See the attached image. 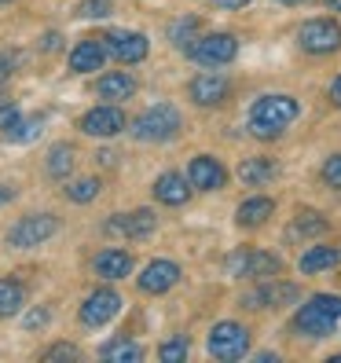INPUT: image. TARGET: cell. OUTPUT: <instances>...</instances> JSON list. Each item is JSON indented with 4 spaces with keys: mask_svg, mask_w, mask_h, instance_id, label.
I'll return each instance as SVG.
<instances>
[{
    "mask_svg": "<svg viewBox=\"0 0 341 363\" xmlns=\"http://www.w3.org/2000/svg\"><path fill=\"white\" fill-rule=\"evenodd\" d=\"M15 52H0V81H4V77H11V70H15Z\"/></svg>",
    "mask_w": 341,
    "mask_h": 363,
    "instance_id": "obj_37",
    "label": "cell"
},
{
    "mask_svg": "<svg viewBox=\"0 0 341 363\" xmlns=\"http://www.w3.org/2000/svg\"><path fill=\"white\" fill-rule=\"evenodd\" d=\"M213 4H217V8H246L250 0H213Z\"/></svg>",
    "mask_w": 341,
    "mask_h": 363,
    "instance_id": "obj_40",
    "label": "cell"
},
{
    "mask_svg": "<svg viewBox=\"0 0 341 363\" xmlns=\"http://www.w3.org/2000/svg\"><path fill=\"white\" fill-rule=\"evenodd\" d=\"M81 356V349L77 345H67V341H62V345H52L48 352H45V359L52 363V359H77Z\"/></svg>",
    "mask_w": 341,
    "mask_h": 363,
    "instance_id": "obj_35",
    "label": "cell"
},
{
    "mask_svg": "<svg viewBox=\"0 0 341 363\" xmlns=\"http://www.w3.org/2000/svg\"><path fill=\"white\" fill-rule=\"evenodd\" d=\"M187 180H191V187H199V191H220L228 184V169L213 155H199V158H191V165H187Z\"/></svg>",
    "mask_w": 341,
    "mask_h": 363,
    "instance_id": "obj_13",
    "label": "cell"
},
{
    "mask_svg": "<svg viewBox=\"0 0 341 363\" xmlns=\"http://www.w3.org/2000/svg\"><path fill=\"white\" fill-rule=\"evenodd\" d=\"M158 228V217L151 209H136V213H118L106 220V235H125V239H147Z\"/></svg>",
    "mask_w": 341,
    "mask_h": 363,
    "instance_id": "obj_12",
    "label": "cell"
},
{
    "mask_svg": "<svg viewBox=\"0 0 341 363\" xmlns=\"http://www.w3.org/2000/svg\"><path fill=\"white\" fill-rule=\"evenodd\" d=\"M133 92H136V77H133V74H121V70L99 77V84H96V96H99V99H111V103L129 99Z\"/></svg>",
    "mask_w": 341,
    "mask_h": 363,
    "instance_id": "obj_20",
    "label": "cell"
},
{
    "mask_svg": "<svg viewBox=\"0 0 341 363\" xmlns=\"http://www.w3.org/2000/svg\"><path fill=\"white\" fill-rule=\"evenodd\" d=\"M180 111L177 106H169V103H158L151 106V111H143L136 121H133V136L143 140V143H165V140H173L180 133Z\"/></svg>",
    "mask_w": 341,
    "mask_h": 363,
    "instance_id": "obj_2",
    "label": "cell"
},
{
    "mask_svg": "<svg viewBox=\"0 0 341 363\" xmlns=\"http://www.w3.org/2000/svg\"><path fill=\"white\" fill-rule=\"evenodd\" d=\"M103 62H106V45H103V37H84V40H77V48L70 52V70H74V74L103 70Z\"/></svg>",
    "mask_w": 341,
    "mask_h": 363,
    "instance_id": "obj_16",
    "label": "cell"
},
{
    "mask_svg": "<svg viewBox=\"0 0 341 363\" xmlns=\"http://www.w3.org/2000/svg\"><path fill=\"white\" fill-rule=\"evenodd\" d=\"M48 319H52V312H48V308H33V312L26 315V330H37V327H45Z\"/></svg>",
    "mask_w": 341,
    "mask_h": 363,
    "instance_id": "obj_36",
    "label": "cell"
},
{
    "mask_svg": "<svg viewBox=\"0 0 341 363\" xmlns=\"http://www.w3.org/2000/svg\"><path fill=\"white\" fill-rule=\"evenodd\" d=\"M250 352V330L242 323H235V319H224V323H217L209 330V356L213 359H242Z\"/></svg>",
    "mask_w": 341,
    "mask_h": 363,
    "instance_id": "obj_3",
    "label": "cell"
},
{
    "mask_svg": "<svg viewBox=\"0 0 341 363\" xmlns=\"http://www.w3.org/2000/svg\"><path fill=\"white\" fill-rule=\"evenodd\" d=\"M180 283V264L177 261H151L140 275V290L143 294H165Z\"/></svg>",
    "mask_w": 341,
    "mask_h": 363,
    "instance_id": "obj_15",
    "label": "cell"
},
{
    "mask_svg": "<svg viewBox=\"0 0 341 363\" xmlns=\"http://www.w3.org/2000/svg\"><path fill=\"white\" fill-rule=\"evenodd\" d=\"M228 272L235 279H272L283 272V261L268 250H239L228 257Z\"/></svg>",
    "mask_w": 341,
    "mask_h": 363,
    "instance_id": "obj_4",
    "label": "cell"
},
{
    "mask_svg": "<svg viewBox=\"0 0 341 363\" xmlns=\"http://www.w3.org/2000/svg\"><path fill=\"white\" fill-rule=\"evenodd\" d=\"M312 301H315L319 308H327L330 315L341 319V297H337V294H312Z\"/></svg>",
    "mask_w": 341,
    "mask_h": 363,
    "instance_id": "obj_34",
    "label": "cell"
},
{
    "mask_svg": "<svg viewBox=\"0 0 341 363\" xmlns=\"http://www.w3.org/2000/svg\"><path fill=\"white\" fill-rule=\"evenodd\" d=\"M125 125H129V121H125L121 106L111 103V106H92V111L81 118V133L84 136H106V140H111V136H118L125 129Z\"/></svg>",
    "mask_w": 341,
    "mask_h": 363,
    "instance_id": "obj_10",
    "label": "cell"
},
{
    "mask_svg": "<svg viewBox=\"0 0 341 363\" xmlns=\"http://www.w3.org/2000/svg\"><path fill=\"white\" fill-rule=\"evenodd\" d=\"M286 301H297V286L294 283H268V286H253L242 305L246 308H275V305H286Z\"/></svg>",
    "mask_w": 341,
    "mask_h": 363,
    "instance_id": "obj_17",
    "label": "cell"
},
{
    "mask_svg": "<svg viewBox=\"0 0 341 363\" xmlns=\"http://www.w3.org/2000/svg\"><path fill=\"white\" fill-rule=\"evenodd\" d=\"M103 45H106V55H114L118 62H140V59H147V52H151L147 37L129 33V30H111L103 37Z\"/></svg>",
    "mask_w": 341,
    "mask_h": 363,
    "instance_id": "obj_9",
    "label": "cell"
},
{
    "mask_svg": "<svg viewBox=\"0 0 341 363\" xmlns=\"http://www.w3.org/2000/svg\"><path fill=\"white\" fill-rule=\"evenodd\" d=\"M96 195H99V180H96V177H81V180H74V184L67 187V199H70V202H81V206L92 202Z\"/></svg>",
    "mask_w": 341,
    "mask_h": 363,
    "instance_id": "obj_27",
    "label": "cell"
},
{
    "mask_svg": "<svg viewBox=\"0 0 341 363\" xmlns=\"http://www.w3.org/2000/svg\"><path fill=\"white\" fill-rule=\"evenodd\" d=\"M327 231V220L319 217V213H301V217H297V224H294V235H323Z\"/></svg>",
    "mask_w": 341,
    "mask_h": 363,
    "instance_id": "obj_29",
    "label": "cell"
},
{
    "mask_svg": "<svg viewBox=\"0 0 341 363\" xmlns=\"http://www.w3.org/2000/svg\"><path fill=\"white\" fill-rule=\"evenodd\" d=\"M99 356L111 359V363H140L143 349L136 345V341H129V337H114V341H106V345L99 349Z\"/></svg>",
    "mask_w": 341,
    "mask_h": 363,
    "instance_id": "obj_24",
    "label": "cell"
},
{
    "mask_svg": "<svg viewBox=\"0 0 341 363\" xmlns=\"http://www.w3.org/2000/svg\"><path fill=\"white\" fill-rule=\"evenodd\" d=\"M337 327V315H330L327 308H319L315 301L301 305L294 315V330L297 334H305V337H330Z\"/></svg>",
    "mask_w": 341,
    "mask_h": 363,
    "instance_id": "obj_11",
    "label": "cell"
},
{
    "mask_svg": "<svg viewBox=\"0 0 341 363\" xmlns=\"http://www.w3.org/2000/svg\"><path fill=\"white\" fill-rule=\"evenodd\" d=\"M297 45L312 55H330L341 48V23L337 18H308V23L297 30Z\"/></svg>",
    "mask_w": 341,
    "mask_h": 363,
    "instance_id": "obj_5",
    "label": "cell"
},
{
    "mask_svg": "<svg viewBox=\"0 0 341 363\" xmlns=\"http://www.w3.org/2000/svg\"><path fill=\"white\" fill-rule=\"evenodd\" d=\"M283 4H301V0H283Z\"/></svg>",
    "mask_w": 341,
    "mask_h": 363,
    "instance_id": "obj_43",
    "label": "cell"
},
{
    "mask_svg": "<svg viewBox=\"0 0 341 363\" xmlns=\"http://www.w3.org/2000/svg\"><path fill=\"white\" fill-rule=\"evenodd\" d=\"M111 15V0H81L77 18H106Z\"/></svg>",
    "mask_w": 341,
    "mask_h": 363,
    "instance_id": "obj_31",
    "label": "cell"
},
{
    "mask_svg": "<svg viewBox=\"0 0 341 363\" xmlns=\"http://www.w3.org/2000/svg\"><path fill=\"white\" fill-rule=\"evenodd\" d=\"M40 48H45V52H55V48H59V33H48L45 40H40Z\"/></svg>",
    "mask_w": 341,
    "mask_h": 363,
    "instance_id": "obj_39",
    "label": "cell"
},
{
    "mask_svg": "<svg viewBox=\"0 0 341 363\" xmlns=\"http://www.w3.org/2000/svg\"><path fill=\"white\" fill-rule=\"evenodd\" d=\"M235 52H239V40L231 33H206L195 45H187L191 62H199V67H224V62L235 59Z\"/></svg>",
    "mask_w": 341,
    "mask_h": 363,
    "instance_id": "obj_6",
    "label": "cell"
},
{
    "mask_svg": "<svg viewBox=\"0 0 341 363\" xmlns=\"http://www.w3.org/2000/svg\"><path fill=\"white\" fill-rule=\"evenodd\" d=\"M0 4H11V0H0Z\"/></svg>",
    "mask_w": 341,
    "mask_h": 363,
    "instance_id": "obj_44",
    "label": "cell"
},
{
    "mask_svg": "<svg viewBox=\"0 0 341 363\" xmlns=\"http://www.w3.org/2000/svg\"><path fill=\"white\" fill-rule=\"evenodd\" d=\"M26 305V286L18 279H0V315H18Z\"/></svg>",
    "mask_w": 341,
    "mask_h": 363,
    "instance_id": "obj_26",
    "label": "cell"
},
{
    "mask_svg": "<svg viewBox=\"0 0 341 363\" xmlns=\"http://www.w3.org/2000/svg\"><path fill=\"white\" fill-rule=\"evenodd\" d=\"M275 173H279V165H275L272 158H246L239 165V177L250 184V187H264L275 180Z\"/></svg>",
    "mask_w": 341,
    "mask_h": 363,
    "instance_id": "obj_23",
    "label": "cell"
},
{
    "mask_svg": "<svg viewBox=\"0 0 341 363\" xmlns=\"http://www.w3.org/2000/svg\"><path fill=\"white\" fill-rule=\"evenodd\" d=\"M74 147L70 143H55L52 151H48V162H45V169H48V177H55V180H67L70 173H74Z\"/></svg>",
    "mask_w": 341,
    "mask_h": 363,
    "instance_id": "obj_25",
    "label": "cell"
},
{
    "mask_svg": "<svg viewBox=\"0 0 341 363\" xmlns=\"http://www.w3.org/2000/svg\"><path fill=\"white\" fill-rule=\"evenodd\" d=\"M330 103L334 106H341V74L334 77V84H330Z\"/></svg>",
    "mask_w": 341,
    "mask_h": 363,
    "instance_id": "obj_38",
    "label": "cell"
},
{
    "mask_svg": "<svg viewBox=\"0 0 341 363\" xmlns=\"http://www.w3.org/2000/svg\"><path fill=\"white\" fill-rule=\"evenodd\" d=\"M155 199L165 206H184L191 199V180H184L180 173H162L155 180Z\"/></svg>",
    "mask_w": 341,
    "mask_h": 363,
    "instance_id": "obj_19",
    "label": "cell"
},
{
    "mask_svg": "<svg viewBox=\"0 0 341 363\" xmlns=\"http://www.w3.org/2000/svg\"><path fill=\"white\" fill-rule=\"evenodd\" d=\"M195 33H199V18H184V23L173 26V45L187 48V40H195Z\"/></svg>",
    "mask_w": 341,
    "mask_h": 363,
    "instance_id": "obj_32",
    "label": "cell"
},
{
    "mask_svg": "<svg viewBox=\"0 0 341 363\" xmlns=\"http://www.w3.org/2000/svg\"><path fill=\"white\" fill-rule=\"evenodd\" d=\"M18 125H23V111H18V106H11V103H0V133L11 136Z\"/></svg>",
    "mask_w": 341,
    "mask_h": 363,
    "instance_id": "obj_30",
    "label": "cell"
},
{
    "mask_svg": "<svg viewBox=\"0 0 341 363\" xmlns=\"http://www.w3.org/2000/svg\"><path fill=\"white\" fill-rule=\"evenodd\" d=\"M327 8L330 11H341V0H327Z\"/></svg>",
    "mask_w": 341,
    "mask_h": 363,
    "instance_id": "obj_42",
    "label": "cell"
},
{
    "mask_svg": "<svg viewBox=\"0 0 341 363\" xmlns=\"http://www.w3.org/2000/svg\"><path fill=\"white\" fill-rule=\"evenodd\" d=\"M118 312H121L118 290L103 286V290H96V294L84 297V305H81V323H84V327H103V323H111Z\"/></svg>",
    "mask_w": 341,
    "mask_h": 363,
    "instance_id": "obj_8",
    "label": "cell"
},
{
    "mask_svg": "<svg viewBox=\"0 0 341 363\" xmlns=\"http://www.w3.org/2000/svg\"><path fill=\"white\" fill-rule=\"evenodd\" d=\"M187 96L195 99L199 106H217L231 96V81L224 74H199L195 81L187 84Z\"/></svg>",
    "mask_w": 341,
    "mask_h": 363,
    "instance_id": "obj_14",
    "label": "cell"
},
{
    "mask_svg": "<svg viewBox=\"0 0 341 363\" xmlns=\"http://www.w3.org/2000/svg\"><path fill=\"white\" fill-rule=\"evenodd\" d=\"M341 264V250L337 246H312L305 257H301V272L305 275H319V272H330Z\"/></svg>",
    "mask_w": 341,
    "mask_h": 363,
    "instance_id": "obj_21",
    "label": "cell"
},
{
    "mask_svg": "<svg viewBox=\"0 0 341 363\" xmlns=\"http://www.w3.org/2000/svg\"><path fill=\"white\" fill-rule=\"evenodd\" d=\"M55 231H59V220L52 217V213H30V217H23V220L8 231V246H15V250H33V246H40V242H48Z\"/></svg>",
    "mask_w": 341,
    "mask_h": 363,
    "instance_id": "obj_7",
    "label": "cell"
},
{
    "mask_svg": "<svg viewBox=\"0 0 341 363\" xmlns=\"http://www.w3.org/2000/svg\"><path fill=\"white\" fill-rule=\"evenodd\" d=\"M275 213V202L272 199H264V195H253V199H246L242 206H239V213H235V220L242 224V228H257V224H264L268 217Z\"/></svg>",
    "mask_w": 341,
    "mask_h": 363,
    "instance_id": "obj_22",
    "label": "cell"
},
{
    "mask_svg": "<svg viewBox=\"0 0 341 363\" xmlns=\"http://www.w3.org/2000/svg\"><path fill=\"white\" fill-rule=\"evenodd\" d=\"M158 359L162 363H184L187 359V337H173L158 345Z\"/></svg>",
    "mask_w": 341,
    "mask_h": 363,
    "instance_id": "obj_28",
    "label": "cell"
},
{
    "mask_svg": "<svg viewBox=\"0 0 341 363\" xmlns=\"http://www.w3.org/2000/svg\"><path fill=\"white\" fill-rule=\"evenodd\" d=\"M297 114H301V106H297L294 96L268 92V96H261L257 103L250 106V133L257 140H279L297 121Z\"/></svg>",
    "mask_w": 341,
    "mask_h": 363,
    "instance_id": "obj_1",
    "label": "cell"
},
{
    "mask_svg": "<svg viewBox=\"0 0 341 363\" xmlns=\"http://www.w3.org/2000/svg\"><path fill=\"white\" fill-rule=\"evenodd\" d=\"M92 272L99 275V279H125V275L133 272V253H125V250H103V253H96Z\"/></svg>",
    "mask_w": 341,
    "mask_h": 363,
    "instance_id": "obj_18",
    "label": "cell"
},
{
    "mask_svg": "<svg viewBox=\"0 0 341 363\" xmlns=\"http://www.w3.org/2000/svg\"><path fill=\"white\" fill-rule=\"evenodd\" d=\"M8 199H15V187H8V184H0V206H4Z\"/></svg>",
    "mask_w": 341,
    "mask_h": 363,
    "instance_id": "obj_41",
    "label": "cell"
},
{
    "mask_svg": "<svg viewBox=\"0 0 341 363\" xmlns=\"http://www.w3.org/2000/svg\"><path fill=\"white\" fill-rule=\"evenodd\" d=\"M323 184L334 187V191H341V155H330L323 162Z\"/></svg>",
    "mask_w": 341,
    "mask_h": 363,
    "instance_id": "obj_33",
    "label": "cell"
}]
</instances>
